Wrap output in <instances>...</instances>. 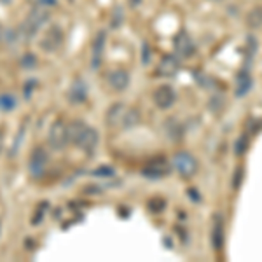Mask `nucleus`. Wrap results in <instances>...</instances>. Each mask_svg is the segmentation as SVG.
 Wrapping results in <instances>:
<instances>
[{"label":"nucleus","mask_w":262,"mask_h":262,"mask_svg":"<svg viewBox=\"0 0 262 262\" xmlns=\"http://www.w3.org/2000/svg\"><path fill=\"white\" fill-rule=\"evenodd\" d=\"M173 164H175L179 173L182 177H185V179H191L198 170V161L189 152H179V154L173 158Z\"/></svg>","instance_id":"f257e3e1"},{"label":"nucleus","mask_w":262,"mask_h":262,"mask_svg":"<svg viewBox=\"0 0 262 262\" xmlns=\"http://www.w3.org/2000/svg\"><path fill=\"white\" fill-rule=\"evenodd\" d=\"M175 91L171 90L170 86H161L158 88L154 93V101L159 108H170L173 103H175Z\"/></svg>","instance_id":"f03ea898"},{"label":"nucleus","mask_w":262,"mask_h":262,"mask_svg":"<svg viewBox=\"0 0 262 262\" xmlns=\"http://www.w3.org/2000/svg\"><path fill=\"white\" fill-rule=\"evenodd\" d=\"M173 46H175V51L180 54L182 58H189V56H192V54H194L192 39L185 32H182V33H179V35L175 37V42H173Z\"/></svg>","instance_id":"7ed1b4c3"},{"label":"nucleus","mask_w":262,"mask_h":262,"mask_svg":"<svg viewBox=\"0 0 262 262\" xmlns=\"http://www.w3.org/2000/svg\"><path fill=\"white\" fill-rule=\"evenodd\" d=\"M252 84H253V79H252L250 72H248V69H243L238 74V77H236V93L234 95L238 96V98L247 96L248 91L252 90Z\"/></svg>","instance_id":"20e7f679"},{"label":"nucleus","mask_w":262,"mask_h":262,"mask_svg":"<svg viewBox=\"0 0 262 262\" xmlns=\"http://www.w3.org/2000/svg\"><path fill=\"white\" fill-rule=\"evenodd\" d=\"M179 72V61L173 56H164L158 67V74L163 77H173Z\"/></svg>","instance_id":"39448f33"},{"label":"nucleus","mask_w":262,"mask_h":262,"mask_svg":"<svg viewBox=\"0 0 262 262\" xmlns=\"http://www.w3.org/2000/svg\"><path fill=\"white\" fill-rule=\"evenodd\" d=\"M212 243L215 250H221L222 245H224V221L221 215H215V221H213V231H212Z\"/></svg>","instance_id":"423d86ee"},{"label":"nucleus","mask_w":262,"mask_h":262,"mask_svg":"<svg viewBox=\"0 0 262 262\" xmlns=\"http://www.w3.org/2000/svg\"><path fill=\"white\" fill-rule=\"evenodd\" d=\"M168 171H170V166H168L166 161H156V163H150L149 166L143 170V175H147L149 179H161Z\"/></svg>","instance_id":"0eeeda50"},{"label":"nucleus","mask_w":262,"mask_h":262,"mask_svg":"<svg viewBox=\"0 0 262 262\" xmlns=\"http://www.w3.org/2000/svg\"><path fill=\"white\" fill-rule=\"evenodd\" d=\"M129 79H128V74L122 70H116L114 74H111V84L116 90H124L128 86Z\"/></svg>","instance_id":"6e6552de"},{"label":"nucleus","mask_w":262,"mask_h":262,"mask_svg":"<svg viewBox=\"0 0 262 262\" xmlns=\"http://www.w3.org/2000/svg\"><path fill=\"white\" fill-rule=\"evenodd\" d=\"M247 25L250 28L262 27V7H257V9H253L250 14L247 16Z\"/></svg>","instance_id":"1a4fd4ad"},{"label":"nucleus","mask_w":262,"mask_h":262,"mask_svg":"<svg viewBox=\"0 0 262 262\" xmlns=\"http://www.w3.org/2000/svg\"><path fill=\"white\" fill-rule=\"evenodd\" d=\"M247 149H248V135L243 133L234 143V154L236 156H243L245 152H247Z\"/></svg>","instance_id":"9d476101"},{"label":"nucleus","mask_w":262,"mask_h":262,"mask_svg":"<svg viewBox=\"0 0 262 262\" xmlns=\"http://www.w3.org/2000/svg\"><path fill=\"white\" fill-rule=\"evenodd\" d=\"M242 180H243V168H238V170L234 171V182H232V187L238 189L239 185H242Z\"/></svg>","instance_id":"9b49d317"},{"label":"nucleus","mask_w":262,"mask_h":262,"mask_svg":"<svg viewBox=\"0 0 262 262\" xmlns=\"http://www.w3.org/2000/svg\"><path fill=\"white\" fill-rule=\"evenodd\" d=\"M140 4V0H131V6H138Z\"/></svg>","instance_id":"f8f14e48"},{"label":"nucleus","mask_w":262,"mask_h":262,"mask_svg":"<svg viewBox=\"0 0 262 262\" xmlns=\"http://www.w3.org/2000/svg\"><path fill=\"white\" fill-rule=\"evenodd\" d=\"M0 37H2V28H0Z\"/></svg>","instance_id":"ddd939ff"},{"label":"nucleus","mask_w":262,"mask_h":262,"mask_svg":"<svg viewBox=\"0 0 262 262\" xmlns=\"http://www.w3.org/2000/svg\"><path fill=\"white\" fill-rule=\"evenodd\" d=\"M215 2H221V0H215Z\"/></svg>","instance_id":"4468645a"}]
</instances>
